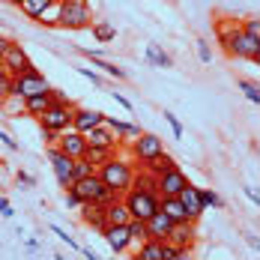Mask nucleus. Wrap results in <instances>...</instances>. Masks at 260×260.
<instances>
[{
  "instance_id": "obj_1",
  "label": "nucleus",
  "mask_w": 260,
  "mask_h": 260,
  "mask_svg": "<svg viewBox=\"0 0 260 260\" xmlns=\"http://www.w3.org/2000/svg\"><path fill=\"white\" fill-rule=\"evenodd\" d=\"M221 48L228 57H239V60H260V39L248 36L242 27L236 24L234 30H221Z\"/></svg>"
},
{
  "instance_id": "obj_2",
  "label": "nucleus",
  "mask_w": 260,
  "mask_h": 260,
  "mask_svg": "<svg viewBox=\"0 0 260 260\" xmlns=\"http://www.w3.org/2000/svg\"><path fill=\"white\" fill-rule=\"evenodd\" d=\"M96 174L102 177V182L111 188V191L123 194V191L132 185V177H135V161H123V158L114 153L108 161H102V165L96 168Z\"/></svg>"
},
{
  "instance_id": "obj_3",
  "label": "nucleus",
  "mask_w": 260,
  "mask_h": 260,
  "mask_svg": "<svg viewBox=\"0 0 260 260\" xmlns=\"http://www.w3.org/2000/svg\"><path fill=\"white\" fill-rule=\"evenodd\" d=\"M57 27L63 30H87L93 27V9L87 0H57Z\"/></svg>"
},
{
  "instance_id": "obj_4",
  "label": "nucleus",
  "mask_w": 260,
  "mask_h": 260,
  "mask_svg": "<svg viewBox=\"0 0 260 260\" xmlns=\"http://www.w3.org/2000/svg\"><path fill=\"white\" fill-rule=\"evenodd\" d=\"M72 188L81 194V204H108V201H114V198H123V194L111 191L96 171L87 174V177H81V180H75L72 182Z\"/></svg>"
},
{
  "instance_id": "obj_5",
  "label": "nucleus",
  "mask_w": 260,
  "mask_h": 260,
  "mask_svg": "<svg viewBox=\"0 0 260 260\" xmlns=\"http://www.w3.org/2000/svg\"><path fill=\"white\" fill-rule=\"evenodd\" d=\"M123 201H126V207H129L132 218H141V221H150L158 212V194L144 191V188H132L129 185V188L123 191Z\"/></svg>"
},
{
  "instance_id": "obj_6",
  "label": "nucleus",
  "mask_w": 260,
  "mask_h": 260,
  "mask_svg": "<svg viewBox=\"0 0 260 260\" xmlns=\"http://www.w3.org/2000/svg\"><path fill=\"white\" fill-rule=\"evenodd\" d=\"M129 150H132V161H135V168H144L147 161H153L156 156L165 153V144H161V138L153 135V132H141V135L129 144Z\"/></svg>"
},
{
  "instance_id": "obj_7",
  "label": "nucleus",
  "mask_w": 260,
  "mask_h": 260,
  "mask_svg": "<svg viewBox=\"0 0 260 260\" xmlns=\"http://www.w3.org/2000/svg\"><path fill=\"white\" fill-rule=\"evenodd\" d=\"M72 111H75V105L72 102H54L51 108L39 117L42 132H54V135H60V132L72 129Z\"/></svg>"
},
{
  "instance_id": "obj_8",
  "label": "nucleus",
  "mask_w": 260,
  "mask_h": 260,
  "mask_svg": "<svg viewBox=\"0 0 260 260\" xmlns=\"http://www.w3.org/2000/svg\"><path fill=\"white\" fill-rule=\"evenodd\" d=\"M0 69H6L12 78H18V75H27V72H39L36 66H33V60L27 57L24 45H18V42H12L6 54H3V63H0Z\"/></svg>"
},
{
  "instance_id": "obj_9",
  "label": "nucleus",
  "mask_w": 260,
  "mask_h": 260,
  "mask_svg": "<svg viewBox=\"0 0 260 260\" xmlns=\"http://www.w3.org/2000/svg\"><path fill=\"white\" fill-rule=\"evenodd\" d=\"M51 90V84L48 78L42 75V72H27V75H18V78H12V87H9V93L12 96H39V93H48Z\"/></svg>"
},
{
  "instance_id": "obj_10",
  "label": "nucleus",
  "mask_w": 260,
  "mask_h": 260,
  "mask_svg": "<svg viewBox=\"0 0 260 260\" xmlns=\"http://www.w3.org/2000/svg\"><path fill=\"white\" fill-rule=\"evenodd\" d=\"M194 239H198V228H194V221H174L171 224V231H168V236H165V242L168 245H177V248H182V251H191L194 248Z\"/></svg>"
},
{
  "instance_id": "obj_11",
  "label": "nucleus",
  "mask_w": 260,
  "mask_h": 260,
  "mask_svg": "<svg viewBox=\"0 0 260 260\" xmlns=\"http://www.w3.org/2000/svg\"><path fill=\"white\" fill-rule=\"evenodd\" d=\"M102 239L108 242V248L114 254H129L132 251V234L129 224H108L102 231Z\"/></svg>"
},
{
  "instance_id": "obj_12",
  "label": "nucleus",
  "mask_w": 260,
  "mask_h": 260,
  "mask_svg": "<svg viewBox=\"0 0 260 260\" xmlns=\"http://www.w3.org/2000/svg\"><path fill=\"white\" fill-rule=\"evenodd\" d=\"M54 147H57L63 156L81 158V156H84V150H87V138H84L81 132H75V129H66V132H60V135H57Z\"/></svg>"
},
{
  "instance_id": "obj_13",
  "label": "nucleus",
  "mask_w": 260,
  "mask_h": 260,
  "mask_svg": "<svg viewBox=\"0 0 260 260\" xmlns=\"http://www.w3.org/2000/svg\"><path fill=\"white\" fill-rule=\"evenodd\" d=\"M84 138H87V144H93V147H102V150H114V153H117V147L123 144V138L111 129L108 123H99L96 129H90Z\"/></svg>"
},
{
  "instance_id": "obj_14",
  "label": "nucleus",
  "mask_w": 260,
  "mask_h": 260,
  "mask_svg": "<svg viewBox=\"0 0 260 260\" xmlns=\"http://www.w3.org/2000/svg\"><path fill=\"white\" fill-rule=\"evenodd\" d=\"M48 161H51V168H54L57 182H60L63 188H69V185H72V165H75V158L63 156L57 147H48Z\"/></svg>"
},
{
  "instance_id": "obj_15",
  "label": "nucleus",
  "mask_w": 260,
  "mask_h": 260,
  "mask_svg": "<svg viewBox=\"0 0 260 260\" xmlns=\"http://www.w3.org/2000/svg\"><path fill=\"white\" fill-rule=\"evenodd\" d=\"M156 182H158V198H177L188 180H185V174H182L180 168H174L168 174H158Z\"/></svg>"
},
{
  "instance_id": "obj_16",
  "label": "nucleus",
  "mask_w": 260,
  "mask_h": 260,
  "mask_svg": "<svg viewBox=\"0 0 260 260\" xmlns=\"http://www.w3.org/2000/svg\"><path fill=\"white\" fill-rule=\"evenodd\" d=\"M102 120H105V114L93 111V108H81V105H75V111H72V129L81 132V135H87L90 129H96Z\"/></svg>"
},
{
  "instance_id": "obj_17",
  "label": "nucleus",
  "mask_w": 260,
  "mask_h": 260,
  "mask_svg": "<svg viewBox=\"0 0 260 260\" xmlns=\"http://www.w3.org/2000/svg\"><path fill=\"white\" fill-rule=\"evenodd\" d=\"M78 212H81V221H84L90 231H99V234H102L105 228H108V218H105V204H81Z\"/></svg>"
},
{
  "instance_id": "obj_18",
  "label": "nucleus",
  "mask_w": 260,
  "mask_h": 260,
  "mask_svg": "<svg viewBox=\"0 0 260 260\" xmlns=\"http://www.w3.org/2000/svg\"><path fill=\"white\" fill-rule=\"evenodd\" d=\"M177 198L182 201V207H185V212H188V218H191V221H198V218L204 215V209H207V207L201 204V194H198V185H191V182H185V185H182V191L177 194Z\"/></svg>"
},
{
  "instance_id": "obj_19",
  "label": "nucleus",
  "mask_w": 260,
  "mask_h": 260,
  "mask_svg": "<svg viewBox=\"0 0 260 260\" xmlns=\"http://www.w3.org/2000/svg\"><path fill=\"white\" fill-rule=\"evenodd\" d=\"M105 218H108V224H129L132 212H129V207H126V201H123V198L108 201V204H105Z\"/></svg>"
},
{
  "instance_id": "obj_20",
  "label": "nucleus",
  "mask_w": 260,
  "mask_h": 260,
  "mask_svg": "<svg viewBox=\"0 0 260 260\" xmlns=\"http://www.w3.org/2000/svg\"><path fill=\"white\" fill-rule=\"evenodd\" d=\"M51 105H54V93L51 90H48V93H39V96H27L24 99V114L27 117H33V120H39Z\"/></svg>"
},
{
  "instance_id": "obj_21",
  "label": "nucleus",
  "mask_w": 260,
  "mask_h": 260,
  "mask_svg": "<svg viewBox=\"0 0 260 260\" xmlns=\"http://www.w3.org/2000/svg\"><path fill=\"white\" fill-rule=\"evenodd\" d=\"M158 209H161L171 221H185V218H188V212H185L180 198H158ZM188 221H191V218H188Z\"/></svg>"
},
{
  "instance_id": "obj_22",
  "label": "nucleus",
  "mask_w": 260,
  "mask_h": 260,
  "mask_svg": "<svg viewBox=\"0 0 260 260\" xmlns=\"http://www.w3.org/2000/svg\"><path fill=\"white\" fill-rule=\"evenodd\" d=\"M171 224H174V221L158 209L156 215L147 221V234H150V239H161V242H165V236H168V231H171Z\"/></svg>"
},
{
  "instance_id": "obj_23",
  "label": "nucleus",
  "mask_w": 260,
  "mask_h": 260,
  "mask_svg": "<svg viewBox=\"0 0 260 260\" xmlns=\"http://www.w3.org/2000/svg\"><path fill=\"white\" fill-rule=\"evenodd\" d=\"M54 3H57V0H21V3H18V9L24 12L27 18H36V21H39V18L51 9Z\"/></svg>"
},
{
  "instance_id": "obj_24",
  "label": "nucleus",
  "mask_w": 260,
  "mask_h": 260,
  "mask_svg": "<svg viewBox=\"0 0 260 260\" xmlns=\"http://www.w3.org/2000/svg\"><path fill=\"white\" fill-rule=\"evenodd\" d=\"M102 123H108L111 129L123 138V141H126V138H138V135H141V126H138V123H123V120H114V117H105Z\"/></svg>"
},
{
  "instance_id": "obj_25",
  "label": "nucleus",
  "mask_w": 260,
  "mask_h": 260,
  "mask_svg": "<svg viewBox=\"0 0 260 260\" xmlns=\"http://www.w3.org/2000/svg\"><path fill=\"white\" fill-rule=\"evenodd\" d=\"M84 57H90V60L96 63V69H102V72H108L111 78H120V81L126 78V72H123V69H117L114 63H105L102 57H99V51H90V48H84Z\"/></svg>"
},
{
  "instance_id": "obj_26",
  "label": "nucleus",
  "mask_w": 260,
  "mask_h": 260,
  "mask_svg": "<svg viewBox=\"0 0 260 260\" xmlns=\"http://www.w3.org/2000/svg\"><path fill=\"white\" fill-rule=\"evenodd\" d=\"M144 168H147L150 174H156V177H158V174H168V171H174V168H177V161L168 156V153H161V156H156L153 161H147Z\"/></svg>"
},
{
  "instance_id": "obj_27",
  "label": "nucleus",
  "mask_w": 260,
  "mask_h": 260,
  "mask_svg": "<svg viewBox=\"0 0 260 260\" xmlns=\"http://www.w3.org/2000/svg\"><path fill=\"white\" fill-rule=\"evenodd\" d=\"M114 156V150H102V147H93V144H87V150H84V161H90L93 168H99L102 161H108V158Z\"/></svg>"
},
{
  "instance_id": "obj_28",
  "label": "nucleus",
  "mask_w": 260,
  "mask_h": 260,
  "mask_svg": "<svg viewBox=\"0 0 260 260\" xmlns=\"http://www.w3.org/2000/svg\"><path fill=\"white\" fill-rule=\"evenodd\" d=\"M129 234H132V251H135L144 239H150V234H147V221H141V218H132L129 221Z\"/></svg>"
},
{
  "instance_id": "obj_29",
  "label": "nucleus",
  "mask_w": 260,
  "mask_h": 260,
  "mask_svg": "<svg viewBox=\"0 0 260 260\" xmlns=\"http://www.w3.org/2000/svg\"><path fill=\"white\" fill-rule=\"evenodd\" d=\"M147 60H150L153 66H165V69H168V66H174V60L161 51L158 45H150V48H147Z\"/></svg>"
},
{
  "instance_id": "obj_30",
  "label": "nucleus",
  "mask_w": 260,
  "mask_h": 260,
  "mask_svg": "<svg viewBox=\"0 0 260 260\" xmlns=\"http://www.w3.org/2000/svg\"><path fill=\"white\" fill-rule=\"evenodd\" d=\"M93 36H96V42H111L117 36V30L111 24H93Z\"/></svg>"
},
{
  "instance_id": "obj_31",
  "label": "nucleus",
  "mask_w": 260,
  "mask_h": 260,
  "mask_svg": "<svg viewBox=\"0 0 260 260\" xmlns=\"http://www.w3.org/2000/svg\"><path fill=\"white\" fill-rule=\"evenodd\" d=\"M96 168L90 165V161H84V158H75V165H72V182L81 180V177H87V174H93Z\"/></svg>"
},
{
  "instance_id": "obj_32",
  "label": "nucleus",
  "mask_w": 260,
  "mask_h": 260,
  "mask_svg": "<svg viewBox=\"0 0 260 260\" xmlns=\"http://www.w3.org/2000/svg\"><path fill=\"white\" fill-rule=\"evenodd\" d=\"M198 194H201V204H204V207H221V204H224L212 188H198Z\"/></svg>"
},
{
  "instance_id": "obj_33",
  "label": "nucleus",
  "mask_w": 260,
  "mask_h": 260,
  "mask_svg": "<svg viewBox=\"0 0 260 260\" xmlns=\"http://www.w3.org/2000/svg\"><path fill=\"white\" fill-rule=\"evenodd\" d=\"M239 90L248 96V102L260 105V90H257V84H254V81H239Z\"/></svg>"
},
{
  "instance_id": "obj_34",
  "label": "nucleus",
  "mask_w": 260,
  "mask_h": 260,
  "mask_svg": "<svg viewBox=\"0 0 260 260\" xmlns=\"http://www.w3.org/2000/svg\"><path fill=\"white\" fill-rule=\"evenodd\" d=\"M9 87H12V75L6 69H0V102L9 96Z\"/></svg>"
},
{
  "instance_id": "obj_35",
  "label": "nucleus",
  "mask_w": 260,
  "mask_h": 260,
  "mask_svg": "<svg viewBox=\"0 0 260 260\" xmlns=\"http://www.w3.org/2000/svg\"><path fill=\"white\" fill-rule=\"evenodd\" d=\"M239 27H242V30H245L248 36H254V39H260V21H257V18H248L245 24H239Z\"/></svg>"
},
{
  "instance_id": "obj_36",
  "label": "nucleus",
  "mask_w": 260,
  "mask_h": 260,
  "mask_svg": "<svg viewBox=\"0 0 260 260\" xmlns=\"http://www.w3.org/2000/svg\"><path fill=\"white\" fill-rule=\"evenodd\" d=\"M66 207H69V209H78L81 207V194L72 188V185L66 188Z\"/></svg>"
},
{
  "instance_id": "obj_37",
  "label": "nucleus",
  "mask_w": 260,
  "mask_h": 260,
  "mask_svg": "<svg viewBox=\"0 0 260 260\" xmlns=\"http://www.w3.org/2000/svg\"><path fill=\"white\" fill-rule=\"evenodd\" d=\"M165 120H168V126H171V129H174V138H177V141H180V138H182V126H180V120H177V117H174V114H165Z\"/></svg>"
},
{
  "instance_id": "obj_38",
  "label": "nucleus",
  "mask_w": 260,
  "mask_h": 260,
  "mask_svg": "<svg viewBox=\"0 0 260 260\" xmlns=\"http://www.w3.org/2000/svg\"><path fill=\"white\" fill-rule=\"evenodd\" d=\"M57 15H60V12H57V3H54L51 9H48V12H45L42 18H39V21H45L48 27H57Z\"/></svg>"
},
{
  "instance_id": "obj_39",
  "label": "nucleus",
  "mask_w": 260,
  "mask_h": 260,
  "mask_svg": "<svg viewBox=\"0 0 260 260\" xmlns=\"http://www.w3.org/2000/svg\"><path fill=\"white\" fill-rule=\"evenodd\" d=\"M198 57H201L204 63H209V60H212V51H209V45L204 42V39H198Z\"/></svg>"
},
{
  "instance_id": "obj_40",
  "label": "nucleus",
  "mask_w": 260,
  "mask_h": 260,
  "mask_svg": "<svg viewBox=\"0 0 260 260\" xmlns=\"http://www.w3.org/2000/svg\"><path fill=\"white\" fill-rule=\"evenodd\" d=\"M51 231L57 236H60V239H63V242H66V245H72V248H78V242H75V239H72V236L66 234V231H60V228H57V224H51Z\"/></svg>"
},
{
  "instance_id": "obj_41",
  "label": "nucleus",
  "mask_w": 260,
  "mask_h": 260,
  "mask_svg": "<svg viewBox=\"0 0 260 260\" xmlns=\"http://www.w3.org/2000/svg\"><path fill=\"white\" fill-rule=\"evenodd\" d=\"M78 72H81V75H84V78H87V81H93L96 87H102V78H99V75H96L93 69H78Z\"/></svg>"
},
{
  "instance_id": "obj_42",
  "label": "nucleus",
  "mask_w": 260,
  "mask_h": 260,
  "mask_svg": "<svg viewBox=\"0 0 260 260\" xmlns=\"http://www.w3.org/2000/svg\"><path fill=\"white\" fill-rule=\"evenodd\" d=\"M0 144H3L6 150H18V144H15V141H12L9 135H3V132H0Z\"/></svg>"
},
{
  "instance_id": "obj_43",
  "label": "nucleus",
  "mask_w": 260,
  "mask_h": 260,
  "mask_svg": "<svg viewBox=\"0 0 260 260\" xmlns=\"http://www.w3.org/2000/svg\"><path fill=\"white\" fill-rule=\"evenodd\" d=\"M0 212H3L6 218H12V207H9V201H6V198H0Z\"/></svg>"
},
{
  "instance_id": "obj_44",
  "label": "nucleus",
  "mask_w": 260,
  "mask_h": 260,
  "mask_svg": "<svg viewBox=\"0 0 260 260\" xmlns=\"http://www.w3.org/2000/svg\"><path fill=\"white\" fill-rule=\"evenodd\" d=\"M12 45V39H6V36H0V63H3V54H6V48Z\"/></svg>"
},
{
  "instance_id": "obj_45",
  "label": "nucleus",
  "mask_w": 260,
  "mask_h": 260,
  "mask_svg": "<svg viewBox=\"0 0 260 260\" xmlns=\"http://www.w3.org/2000/svg\"><path fill=\"white\" fill-rule=\"evenodd\" d=\"M18 182H24V185H36V180H33L30 174H24V171H18Z\"/></svg>"
},
{
  "instance_id": "obj_46",
  "label": "nucleus",
  "mask_w": 260,
  "mask_h": 260,
  "mask_svg": "<svg viewBox=\"0 0 260 260\" xmlns=\"http://www.w3.org/2000/svg\"><path fill=\"white\" fill-rule=\"evenodd\" d=\"M114 99H117V102L123 105L126 111H132V102H129V99H126V96H120V93H114Z\"/></svg>"
},
{
  "instance_id": "obj_47",
  "label": "nucleus",
  "mask_w": 260,
  "mask_h": 260,
  "mask_svg": "<svg viewBox=\"0 0 260 260\" xmlns=\"http://www.w3.org/2000/svg\"><path fill=\"white\" fill-rule=\"evenodd\" d=\"M3 3H9V6H18V3H21V0H3Z\"/></svg>"
}]
</instances>
